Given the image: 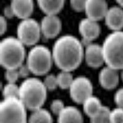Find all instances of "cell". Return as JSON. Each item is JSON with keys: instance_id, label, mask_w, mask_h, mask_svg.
Returning <instances> with one entry per match:
<instances>
[{"instance_id": "22", "label": "cell", "mask_w": 123, "mask_h": 123, "mask_svg": "<svg viewBox=\"0 0 123 123\" xmlns=\"http://www.w3.org/2000/svg\"><path fill=\"white\" fill-rule=\"evenodd\" d=\"M110 110L104 106L98 115L91 118V123H111L110 119Z\"/></svg>"}, {"instance_id": "24", "label": "cell", "mask_w": 123, "mask_h": 123, "mask_svg": "<svg viewBox=\"0 0 123 123\" xmlns=\"http://www.w3.org/2000/svg\"><path fill=\"white\" fill-rule=\"evenodd\" d=\"M110 119L111 123H123V108L117 106L110 110Z\"/></svg>"}, {"instance_id": "12", "label": "cell", "mask_w": 123, "mask_h": 123, "mask_svg": "<svg viewBox=\"0 0 123 123\" xmlns=\"http://www.w3.org/2000/svg\"><path fill=\"white\" fill-rule=\"evenodd\" d=\"M108 9L106 0H86L84 12L86 17L98 22L104 19Z\"/></svg>"}, {"instance_id": "27", "label": "cell", "mask_w": 123, "mask_h": 123, "mask_svg": "<svg viewBox=\"0 0 123 123\" xmlns=\"http://www.w3.org/2000/svg\"><path fill=\"white\" fill-rule=\"evenodd\" d=\"M86 0H70V3L72 9L76 12L84 11Z\"/></svg>"}, {"instance_id": "9", "label": "cell", "mask_w": 123, "mask_h": 123, "mask_svg": "<svg viewBox=\"0 0 123 123\" xmlns=\"http://www.w3.org/2000/svg\"><path fill=\"white\" fill-rule=\"evenodd\" d=\"M39 24L42 35L46 39L58 37L62 27L61 20L57 14H45Z\"/></svg>"}, {"instance_id": "29", "label": "cell", "mask_w": 123, "mask_h": 123, "mask_svg": "<svg viewBox=\"0 0 123 123\" xmlns=\"http://www.w3.org/2000/svg\"><path fill=\"white\" fill-rule=\"evenodd\" d=\"M114 101L117 107L123 108V87L118 89L114 95Z\"/></svg>"}, {"instance_id": "23", "label": "cell", "mask_w": 123, "mask_h": 123, "mask_svg": "<svg viewBox=\"0 0 123 123\" xmlns=\"http://www.w3.org/2000/svg\"><path fill=\"white\" fill-rule=\"evenodd\" d=\"M43 81L48 91H54L59 87L57 75L48 73L45 75V78Z\"/></svg>"}, {"instance_id": "28", "label": "cell", "mask_w": 123, "mask_h": 123, "mask_svg": "<svg viewBox=\"0 0 123 123\" xmlns=\"http://www.w3.org/2000/svg\"><path fill=\"white\" fill-rule=\"evenodd\" d=\"M17 70H18L20 78L24 79V80L29 78L30 75L31 74V72L26 63H23L22 65L20 66L17 68Z\"/></svg>"}, {"instance_id": "31", "label": "cell", "mask_w": 123, "mask_h": 123, "mask_svg": "<svg viewBox=\"0 0 123 123\" xmlns=\"http://www.w3.org/2000/svg\"><path fill=\"white\" fill-rule=\"evenodd\" d=\"M3 15L7 19H8V18H12L15 17L14 12H13L12 9L11 7L10 6V5L4 7V10H3Z\"/></svg>"}, {"instance_id": "21", "label": "cell", "mask_w": 123, "mask_h": 123, "mask_svg": "<svg viewBox=\"0 0 123 123\" xmlns=\"http://www.w3.org/2000/svg\"><path fill=\"white\" fill-rule=\"evenodd\" d=\"M19 86L15 83H6L2 87L3 98L18 97H19Z\"/></svg>"}, {"instance_id": "2", "label": "cell", "mask_w": 123, "mask_h": 123, "mask_svg": "<svg viewBox=\"0 0 123 123\" xmlns=\"http://www.w3.org/2000/svg\"><path fill=\"white\" fill-rule=\"evenodd\" d=\"M19 88L18 98L27 110L33 111L43 107L48 94L43 81L37 77H29L22 82Z\"/></svg>"}, {"instance_id": "11", "label": "cell", "mask_w": 123, "mask_h": 123, "mask_svg": "<svg viewBox=\"0 0 123 123\" xmlns=\"http://www.w3.org/2000/svg\"><path fill=\"white\" fill-rule=\"evenodd\" d=\"M84 60L90 67L93 68L101 67L105 64L102 46L94 43L85 45Z\"/></svg>"}, {"instance_id": "20", "label": "cell", "mask_w": 123, "mask_h": 123, "mask_svg": "<svg viewBox=\"0 0 123 123\" xmlns=\"http://www.w3.org/2000/svg\"><path fill=\"white\" fill-rule=\"evenodd\" d=\"M57 78L59 88L62 89H68L74 78H73L71 71L60 70L57 74Z\"/></svg>"}, {"instance_id": "16", "label": "cell", "mask_w": 123, "mask_h": 123, "mask_svg": "<svg viewBox=\"0 0 123 123\" xmlns=\"http://www.w3.org/2000/svg\"><path fill=\"white\" fill-rule=\"evenodd\" d=\"M57 123H83L81 111L73 106H65L57 116Z\"/></svg>"}, {"instance_id": "10", "label": "cell", "mask_w": 123, "mask_h": 123, "mask_svg": "<svg viewBox=\"0 0 123 123\" xmlns=\"http://www.w3.org/2000/svg\"><path fill=\"white\" fill-rule=\"evenodd\" d=\"M78 31L84 44L93 43L100 36V26L98 22L89 18H83L78 24Z\"/></svg>"}, {"instance_id": "1", "label": "cell", "mask_w": 123, "mask_h": 123, "mask_svg": "<svg viewBox=\"0 0 123 123\" xmlns=\"http://www.w3.org/2000/svg\"><path fill=\"white\" fill-rule=\"evenodd\" d=\"M51 50L54 63L60 70L74 71L84 60L83 43L73 35H65L57 38Z\"/></svg>"}, {"instance_id": "33", "label": "cell", "mask_w": 123, "mask_h": 123, "mask_svg": "<svg viewBox=\"0 0 123 123\" xmlns=\"http://www.w3.org/2000/svg\"><path fill=\"white\" fill-rule=\"evenodd\" d=\"M121 74H120V78H121L122 81H123V68L122 70H121Z\"/></svg>"}, {"instance_id": "4", "label": "cell", "mask_w": 123, "mask_h": 123, "mask_svg": "<svg viewBox=\"0 0 123 123\" xmlns=\"http://www.w3.org/2000/svg\"><path fill=\"white\" fill-rule=\"evenodd\" d=\"M106 65L121 70L123 68V31H115L105 37L101 45Z\"/></svg>"}, {"instance_id": "17", "label": "cell", "mask_w": 123, "mask_h": 123, "mask_svg": "<svg viewBox=\"0 0 123 123\" xmlns=\"http://www.w3.org/2000/svg\"><path fill=\"white\" fill-rule=\"evenodd\" d=\"M41 11L44 14H57L61 11L65 0H37Z\"/></svg>"}, {"instance_id": "7", "label": "cell", "mask_w": 123, "mask_h": 123, "mask_svg": "<svg viewBox=\"0 0 123 123\" xmlns=\"http://www.w3.org/2000/svg\"><path fill=\"white\" fill-rule=\"evenodd\" d=\"M17 38L25 46H32L38 44L41 36L40 24L31 17L20 20L17 27Z\"/></svg>"}, {"instance_id": "14", "label": "cell", "mask_w": 123, "mask_h": 123, "mask_svg": "<svg viewBox=\"0 0 123 123\" xmlns=\"http://www.w3.org/2000/svg\"><path fill=\"white\" fill-rule=\"evenodd\" d=\"M105 25L112 31L123 28V8L119 6L108 7L104 17Z\"/></svg>"}, {"instance_id": "8", "label": "cell", "mask_w": 123, "mask_h": 123, "mask_svg": "<svg viewBox=\"0 0 123 123\" xmlns=\"http://www.w3.org/2000/svg\"><path fill=\"white\" fill-rule=\"evenodd\" d=\"M93 89L91 80L84 76L74 78L68 89L71 99L79 104H82L86 98L93 95Z\"/></svg>"}, {"instance_id": "13", "label": "cell", "mask_w": 123, "mask_h": 123, "mask_svg": "<svg viewBox=\"0 0 123 123\" xmlns=\"http://www.w3.org/2000/svg\"><path fill=\"white\" fill-rule=\"evenodd\" d=\"M119 70L106 65L102 68L98 74V82L102 88L112 90L116 88L119 84L120 74Z\"/></svg>"}, {"instance_id": "26", "label": "cell", "mask_w": 123, "mask_h": 123, "mask_svg": "<svg viewBox=\"0 0 123 123\" xmlns=\"http://www.w3.org/2000/svg\"><path fill=\"white\" fill-rule=\"evenodd\" d=\"M65 106L63 102L61 100L55 99L51 102L50 108L52 113L58 116L60 112L63 110Z\"/></svg>"}, {"instance_id": "6", "label": "cell", "mask_w": 123, "mask_h": 123, "mask_svg": "<svg viewBox=\"0 0 123 123\" xmlns=\"http://www.w3.org/2000/svg\"><path fill=\"white\" fill-rule=\"evenodd\" d=\"M27 110L18 97L3 98L0 104V123H28Z\"/></svg>"}, {"instance_id": "32", "label": "cell", "mask_w": 123, "mask_h": 123, "mask_svg": "<svg viewBox=\"0 0 123 123\" xmlns=\"http://www.w3.org/2000/svg\"><path fill=\"white\" fill-rule=\"evenodd\" d=\"M116 1L118 4V6H121L123 8V0H116Z\"/></svg>"}, {"instance_id": "18", "label": "cell", "mask_w": 123, "mask_h": 123, "mask_svg": "<svg viewBox=\"0 0 123 123\" xmlns=\"http://www.w3.org/2000/svg\"><path fill=\"white\" fill-rule=\"evenodd\" d=\"M82 105L84 112L90 118L98 115L104 106L102 105L99 98L93 95L86 98Z\"/></svg>"}, {"instance_id": "5", "label": "cell", "mask_w": 123, "mask_h": 123, "mask_svg": "<svg viewBox=\"0 0 123 123\" xmlns=\"http://www.w3.org/2000/svg\"><path fill=\"white\" fill-rule=\"evenodd\" d=\"M25 63L31 74L37 76L46 75L54 63L52 50L44 45L32 46L27 53Z\"/></svg>"}, {"instance_id": "3", "label": "cell", "mask_w": 123, "mask_h": 123, "mask_svg": "<svg viewBox=\"0 0 123 123\" xmlns=\"http://www.w3.org/2000/svg\"><path fill=\"white\" fill-rule=\"evenodd\" d=\"M25 46L17 38L7 37L0 42V63L5 70L18 68L25 62Z\"/></svg>"}, {"instance_id": "19", "label": "cell", "mask_w": 123, "mask_h": 123, "mask_svg": "<svg viewBox=\"0 0 123 123\" xmlns=\"http://www.w3.org/2000/svg\"><path fill=\"white\" fill-rule=\"evenodd\" d=\"M52 115L47 110L41 108L34 110L31 114L28 123H52Z\"/></svg>"}, {"instance_id": "25", "label": "cell", "mask_w": 123, "mask_h": 123, "mask_svg": "<svg viewBox=\"0 0 123 123\" xmlns=\"http://www.w3.org/2000/svg\"><path fill=\"white\" fill-rule=\"evenodd\" d=\"M4 78L7 83H16L20 78L17 68L6 69L4 73Z\"/></svg>"}, {"instance_id": "30", "label": "cell", "mask_w": 123, "mask_h": 123, "mask_svg": "<svg viewBox=\"0 0 123 123\" xmlns=\"http://www.w3.org/2000/svg\"><path fill=\"white\" fill-rule=\"evenodd\" d=\"M7 29V18L3 15L0 17V34L3 36Z\"/></svg>"}, {"instance_id": "15", "label": "cell", "mask_w": 123, "mask_h": 123, "mask_svg": "<svg viewBox=\"0 0 123 123\" xmlns=\"http://www.w3.org/2000/svg\"><path fill=\"white\" fill-rule=\"evenodd\" d=\"M9 5L15 17L20 20L31 17L35 7L33 0H11Z\"/></svg>"}]
</instances>
